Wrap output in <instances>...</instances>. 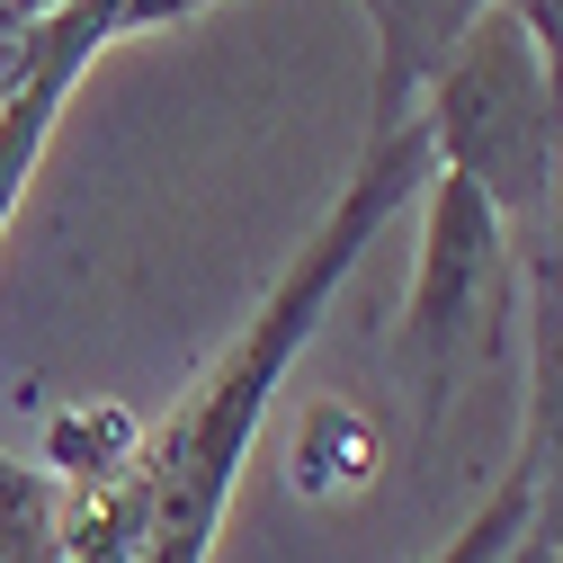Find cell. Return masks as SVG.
<instances>
[{
	"label": "cell",
	"mask_w": 563,
	"mask_h": 563,
	"mask_svg": "<svg viewBox=\"0 0 563 563\" xmlns=\"http://www.w3.org/2000/svg\"><path fill=\"white\" fill-rule=\"evenodd\" d=\"M430 179V144H420V125H385L367 134L358 170L340 179L331 216L313 224V242L277 268V287L260 296V313L216 349V367H206L162 430H134L125 456L108 474L81 483L73 519L54 528L63 563H206L224 537V501L242 483V456L260 439V420L287 385V367L305 358V340L322 331L331 296L349 287V268L367 260V242L402 216Z\"/></svg>",
	"instance_id": "obj_1"
},
{
	"label": "cell",
	"mask_w": 563,
	"mask_h": 563,
	"mask_svg": "<svg viewBox=\"0 0 563 563\" xmlns=\"http://www.w3.org/2000/svg\"><path fill=\"white\" fill-rule=\"evenodd\" d=\"M411 125L430 144V170L465 179L501 216L510 251L537 242L545 206H554V162H563V90L510 10H483L456 36V54L420 90Z\"/></svg>",
	"instance_id": "obj_2"
},
{
	"label": "cell",
	"mask_w": 563,
	"mask_h": 563,
	"mask_svg": "<svg viewBox=\"0 0 563 563\" xmlns=\"http://www.w3.org/2000/svg\"><path fill=\"white\" fill-rule=\"evenodd\" d=\"M510 313H519V251L501 216L448 170L420 179V251H411V296L394 322V367L420 411V448L448 430V402L465 367L510 358Z\"/></svg>",
	"instance_id": "obj_3"
},
{
	"label": "cell",
	"mask_w": 563,
	"mask_h": 563,
	"mask_svg": "<svg viewBox=\"0 0 563 563\" xmlns=\"http://www.w3.org/2000/svg\"><path fill=\"white\" fill-rule=\"evenodd\" d=\"M117 45V0H45L27 19L19 54H10V81H0V233H10L19 197L63 125V99L81 90L90 54Z\"/></svg>",
	"instance_id": "obj_4"
},
{
	"label": "cell",
	"mask_w": 563,
	"mask_h": 563,
	"mask_svg": "<svg viewBox=\"0 0 563 563\" xmlns=\"http://www.w3.org/2000/svg\"><path fill=\"white\" fill-rule=\"evenodd\" d=\"M367 27H376V108H367V134L402 125L420 108V90H430V73L456 54V36L501 10V0H358Z\"/></svg>",
	"instance_id": "obj_5"
},
{
	"label": "cell",
	"mask_w": 563,
	"mask_h": 563,
	"mask_svg": "<svg viewBox=\"0 0 563 563\" xmlns=\"http://www.w3.org/2000/svg\"><path fill=\"white\" fill-rule=\"evenodd\" d=\"M528 537H537V483H528V465L510 456V474L483 492V510H474V519H465L430 563H510Z\"/></svg>",
	"instance_id": "obj_6"
},
{
	"label": "cell",
	"mask_w": 563,
	"mask_h": 563,
	"mask_svg": "<svg viewBox=\"0 0 563 563\" xmlns=\"http://www.w3.org/2000/svg\"><path fill=\"white\" fill-rule=\"evenodd\" d=\"M367 474H376V439L358 430V411L322 402V411L305 420V439H296V492L331 501V492H358Z\"/></svg>",
	"instance_id": "obj_7"
},
{
	"label": "cell",
	"mask_w": 563,
	"mask_h": 563,
	"mask_svg": "<svg viewBox=\"0 0 563 563\" xmlns=\"http://www.w3.org/2000/svg\"><path fill=\"white\" fill-rule=\"evenodd\" d=\"M501 10L528 27V45L545 54V73H554V90H563V0H501Z\"/></svg>",
	"instance_id": "obj_8"
},
{
	"label": "cell",
	"mask_w": 563,
	"mask_h": 563,
	"mask_svg": "<svg viewBox=\"0 0 563 563\" xmlns=\"http://www.w3.org/2000/svg\"><path fill=\"white\" fill-rule=\"evenodd\" d=\"M224 0H117V36H144V27H179V19H206Z\"/></svg>",
	"instance_id": "obj_9"
},
{
	"label": "cell",
	"mask_w": 563,
	"mask_h": 563,
	"mask_svg": "<svg viewBox=\"0 0 563 563\" xmlns=\"http://www.w3.org/2000/svg\"><path fill=\"white\" fill-rule=\"evenodd\" d=\"M510 563H545V554H537V537H528V545H519V554H510Z\"/></svg>",
	"instance_id": "obj_10"
}]
</instances>
